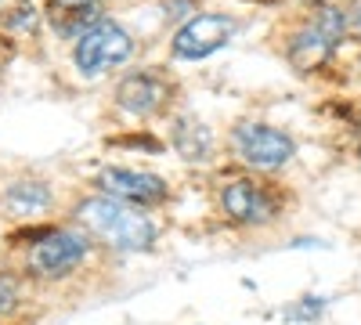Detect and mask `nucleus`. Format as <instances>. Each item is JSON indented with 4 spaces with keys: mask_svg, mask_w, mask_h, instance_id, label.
<instances>
[{
    "mask_svg": "<svg viewBox=\"0 0 361 325\" xmlns=\"http://www.w3.org/2000/svg\"><path fill=\"white\" fill-rule=\"evenodd\" d=\"M166 15L188 22L192 15H199V0H166Z\"/></svg>",
    "mask_w": 361,
    "mask_h": 325,
    "instance_id": "14",
    "label": "nucleus"
},
{
    "mask_svg": "<svg viewBox=\"0 0 361 325\" xmlns=\"http://www.w3.org/2000/svg\"><path fill=\"white\" fill-rule=\"evenodd\" d=\"M307 4H325V0H307Z\"/></svg>",
    "mask_w": 361,
    "mask_h": 325,
    "instance_id": "18",
    "label": "nucleus"
},
{
    "mask_svg": "<svg viewBox=\"0 0 361 325\" xmlns=\"http://www.w3.org/2000/svg\"><path fill=\"white\" fill-rule=\"evenodd\" d=\"M73 217L90 239H98L119 253H141V250H152L156 243V221L148 217V210L123 199H112L105 192L80 199Z\"/></svg>",
    "mask_w": 361,
    "mask_h": 325,
    "instance_id": "1",
    "label": "nucleus"
},
{
    "mask_svg": "<svg viewBox=\"0 0 361 325\" xmlns=\"http://www.w3.org/2000/svg\"><path fill=\"white\" fill-rule=\"evenodd\" d=\"M18 4H22V0H0V25H4V18H8Z\"/></svg>",
    "mask_w": 361,
    "mask_h": 325,
    "instance_id": "16",
    "label": "nucleus"
},
{
    "mask_svg": "<svg viewBox=\"0 0 361 325\" xmlns=\"http://www.w3.org/2000/svg\"><path fill=\"white\" fill-rule=\"evenodd\" d=\"M217 206L231 224H243V228H264L282 214L279 192L271 185H264L260 177H250V173L224 177L221 188H217Z\"/></svg>",
    "mask_w": 361,
    "mask_h": 325,
    "instance_id": "4",
    "label": "nucleus"
},
{
    "mask_svg": "<svg viewBox=\"0 0 361 325\" xmlns=\"http://www.w3.org/2000/svg\"><path fill=\"white\" fill-rule=\"evenodd\" d=\"M322 307H325V300H322V297H304V304L286 307V318H289V321H311V318H318V314H322Z\"/></svg>",
    "mask_w": 361,
    "mask_h": 325,
    "instance_id": "13",
    "label": "nucleus"
},
{
    "mask_svg": "<svg viewBox=\"0 0 361 325\" xmlns=\"http://www.w3.org/2000/svg\"><path fill=\"white\" fill-rule=\"evenodd\" d=\"M231 152L235 159L250 166V170H260V173H271V170H282L293 156H296V141L271 127V123H260V120H243L231 127Z\"/></svg>",
    "mask_w": 361,
    "mask_h": 325,
    "instance_id": "6",
    "label": "nucleus"
},
{
    "mask_svg": "<svg viewBox=\"0 0 361 325\" xmlns=\"http://www.w3.org/2000/svg\"><path fill=\"white\" fill-rule=\"evenodd\" d=\"M87 253H90V235L83 228H47L29 246L25 264L40 278H66L87 260Z\"/></svg>",
    "mask_w": 361,
    "mask_h": 325,
    "instance_id": "7",
    "label": "nucleus"
},
{
    "mask_svg": "<svg viewBox=\"0 0 361 325\" xmlns=\"http://www.w3.org/2000/svg\"><path fill=\"white\" fill-rule=\"evenodd\" d=\"M347 33V15L340 8H329V4H314L311 18L296 29L286 44V58L289 66L300 76H311L318 69L329 66V58L336 54L340 40Z\"/></svg>",
    "mask_w": 361,
    "mask_h": 325,
    "instance_id": "2",
    "label": "nucleus"
},
{
    "mask_svg": "<svg viewBox=\"0 0 361 325\" xmlns=\"http://www.w3.org/2000/svg\"><path fill=\"white\" fill-rule=\"evenodd\" d=\"M94 185H98V192L134 202L141 210H156V206H163L170 199V185L163 177L152 170H137V166H105L94 177Z\"/></svg>",
    "mask_w": 361,
    "mask_h": 325,
    "instance_id": "9",
    "label": "nucleus"
},
{
    "mask_svg": "<svg viewBox=\"0 0 361 325\" xmlns=\"http://www.w3.org/2000/svg\"><path fill=\"white\" fill-rule=\"evenodd\" d=\"M0 202H4V210L11 217L33 221V217H44L51 206H54V192H51L47 181H40V177H18V181H11L4 188Z\"/></svg>",
    "mask_w": 361,
    "mask_h": 325,
    "instance_id": "12",
    "label": "nucleus"
},
{
    "mask_svg": "<svg viewBox=\"0 0 361 325\" xmlns=\"http://www.w3.org/2000/svg\"><path fill=\"white\" fill-rule=\"evenodd\" d=\"M173 94H177L173 80L156 66H145V69H127L119 76L112 102L130 120H156L173 105Z\"/></svg>",
    "mask_w": 361,
    "mask_h": 325,
    "instance_id": "5",
    "label": "nucleus"
},
{
    "mask_svg": "<svg viewBox=\"0 0 361 325\" xmlns=\"http://www.w3.org/2000/svg\"><path fill=\"white\" fill-rule=\"evenodd\" d=\"M354 29H357V37H361V8L354 11Z\"/></svg>",
    "mask_w": 361,
    "mask_h": 325,
    "instance_id": "17",
    "label": "nucleus"
},
{
    "mask_svg": "<svg viewBox=\"0 0 361 325\" xmlns=\"http://www.w3.org/2000/svg\"><path fill=\"white\" fill-rule=\"evenodd\" d=\"M40 15L58 40L76 44L98 18H105V8L102 0H44Z\"/></svg>",
    "mask_w": 361,
    "mask_h": 325,
    "instance_id": "10",
    "label": "nucleus"
},
{
    "mask_svg": "<svg viewBox=\"0 0 361 325\" xmlns=\"http://www.w3.org/2000/svg\"><path fill=\"white\" fill-rule=\"evenodd\" d=\"M170 149L185 163H209L214 159V134L192 112H177L170 120Z\"/></svg>",
    "mask_w": 361,
    "mask_h": 325,
    "instance_id": "11",
    "label": "nucleus"
},
{
    "mask_svg": "<svg viewBox=\"0 0 361 325\" xmlns=\"http://www.w3.org/2000/svg\"><path fill=\"white\" fill-rule=\"evenodd\" d=\"M15 300H18V293H15V282L0 275V314H8V311L15 307Z\"/></svg>",
    "mask_w": 361,
    "mask_h": 325,
    "instance_id": "15",
    "label": "nucleus"
},
{
    "mask_svg": "<svg viewBox=\"0 0 361 325\" xmlns=\"http://www.w3.org/2000/svg\"><path fill=\"white\" fill-rule=\"evenodd\" d=\"M134 58V37L119 22L98 18L87 33L73 44V66L83 80H98Z\"/></svg>",
    "mask_w": 361,
    "mask_h": 325,
    "instance_id": "3",
    "label": "nucleus"
},
{
    "mask_svg": "<svg viewBox=\"0 0 361 325\" xmlns=\"http://www.w3.org/2000/svg\"><path fill=\"white\" fill-rule=\"evenodd\" d=\"M238 33L231 15L221 11H199L170 37V58L173 62H202V58L224 51Z\"/></svg>",
    "mask_w": 361,
    "mask_h": 325,
    "instance_id": "8",
    "label": "nucleus"
}]
</instances>
